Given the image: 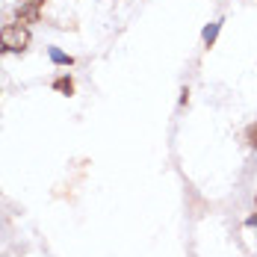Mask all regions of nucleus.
Returning a JSON list of instances; mask_svg holds the SVG:
<instances>
[{
    "label": "nucleus",
    "mask_w": 257,
    "mask_h": 257,
    "mask_svg": "<svg viewBox=\"0 0 257 257\" xmlns=\"http://www.w3.org/2000/svg\"><path fill=\"white\" fill-rule=\"evenodd\" d=\"M53 89L62 92V95H74V80L71 77H56L53 80Z\"/></svg>",
    "instance_id": "obj_4"
},
{
    "label": "nucleus",
    "mask_w": 257,
    "mask_h": 257,
    "mask_svg": "<svg viewBox=\"0 0 257 257\" xmlns=\"http://www.w3.org/2000/svg\"><path fill=\"white\" fill-rule=\"evenodd\" d=\"M245 142H248L251 148H257V121L254 124H248V130H245Z\"/></svg>",
    "instance_id": "obj_6"
},
{
    "label": "nucleus",
    "mask_w": 257,
    "mask_h": 257,
    "mask_svg": "<svg viewBox=\"0 0 257 257\" xmlns=\"http://www.w3.org/2000/svg\"><path fill=\"white\" fill-rule=\"evenodd\" d=\"M30 45V30L24 24H6L0 30V51L3 53H21Z\"/></svg>",
    "instance_id": "obj_1"
},
{
    "label": "nucleus",
    "mask_w": 257,
    "mask_h": 257,
    "mask_svg": "<svg viewBox=\"0 0 257 257\" xmlns=\"http://www.w3.org/2000/svg\"><path fill=\"white\" fill-rule=\"evenodd\" d=\"M42 3L45 0H24L18 9H15V21L18 24H36L39 21V15H42Z\"/></svg>",
    "instance_id": "obj_2"
},
{
    "label": "nucleus",
    "mask_w": 257,
    "mask_h": 257,
    "mask_svg": "<svg viewBox=\"0 0 257 257\" xmlns=\"http://www.w3.org/2000/svg\"><path fill=\"white\" fill-rule=\"evenodd\" d=\"M48 53H51V59H53V62H56V65H71V62H74V59H71L68 53H62V51H59V48H51V51H48Z\"/></svg>",
    "instance_id": "obj_5"
},
{
    "label": "nucleus",
    "mask_w": 257,
    "mask_h": 257,
    "mask_svg": "<svg viewBox=\"0 0 257 257\" xmlns=\"http://www.w3.org/2000/svg\"><path fill=\"white\" fill-rule=\"evenodd\" d=\"M254 201H257V198H254Z\"/></svg>",
    "instance_id": "obj_7"
},
{
    "label": "nucleus",
    "mask_w": 257,
    "mask_h": 257,
    "mask_svg": "<svg viewBox=\"0 0 257 257\" xmlns=\"http://www.w3.org/2000/svg\"><path fill=\"white\" fill-rule=\"evenodd\" d=\"M219 30H222V21H213V24L204 27V33H201V39H204V45L210 48L213 42H216V36H219Z\"/></svg>",
    "instance_id": "obj_3"
}]
</instances>
